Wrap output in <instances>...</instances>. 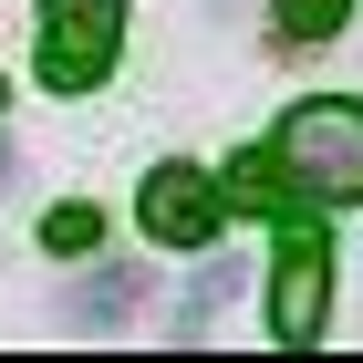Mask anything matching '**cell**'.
Segmentation results:
<instances>
[{
    "label": "cell",
    "instance_id": "cell-1",
    "mask_svg": "<svg viewBox=\"0 0 363 363\" xmlns=\"http://www.w3.org/2000/svg\"><path fill=\"white\" fill-rule=\"evenodd\" d=\"M270 156L311 208H363V104H291Z\"/></svg>",
    "mask_w": 363,
    "mask_h": 363
},
{
    "label": "cell",
    "instance_id": "cell-2",
    "mask_svg": "<svg viewBox=\"0 0 363 363\" xmlns=\"http://www.w3.org/2000/svg\"><path fill=\"white\" fill-rule=\"evenodd\" d=\"M125 52V0H42V84L94 94Z\"/></svg>",
    "mask_w": 363,
    "mask_h": 363
},
{
    "label": "cell",
    "instance_id": "cell-3",
    "mask_svg": "<svg viewBox=\"0 0 363 363\" xmlns=\"http://www.w3.org/2000/svg\"><path fill=\"white\" fill-rule=\"evenodd\" d=\"M280 259H270V333L280 342H311L322 333V301H333V239L311 208H280Z\"/></svg>",
    "mask_w": 363,
    "mask_h": 363
},
{
    "label": "cell",
    "instance_id": "cell-4",
    "mask_svg": "<svg viewBox=\"0 0 363 363\" xmlns=\"http://www.w3.org/2000/svg\"><path fill=\"white\" fill-rule=\"evenodd\" d=\"M228 208H239V197H228L218 177H197V167H156L145 177V228H156L167 250H208Z\"/></svg>",
    "mask_w": 363,
    "mask_h": 363
},
{
    "label": "cell",
    "instance_id": "cell-5",
    "mask_svg": "<svg viewBox=\"0 0 363 363\" xmlns=\"http://www.w3.org/2000/svg\"><path fill=\"white\" fill-rule=\"evenodd\" d=\"M145 291H156V270H94V280L62 291V322H73V333H114V322L145 311Z\"/></svg>",
    "mask_w": 363,
    "mask_h": 363
},
{
    "label": "cell",
    "instance_id": "cell-6",
    "mask_svg": "<svg viewBox=\"0 0 363 363\" xmlns=\"http://www.w3.org/2000/svg\"><path fill=\"white\" fill-rule=\"evenodd\" d=\"M342 11H353V0H280V31H291V42H333Z\"/></svg>",
    "mask_w": 363,
    "mask_h": 363
},
{
    "label": "cell",
    "instance_id": "cell-7",
    "mask_svg": "<svg viewBox=\"0 0 363 363\" xmlns=\"http://www.w3.org/2000/svg\"><path fill=\"white\" fill-rule=\"evenodd\" d=\"M94 239H104V218H94V208H52V218H42V250H94Z\"/></svg>",
    "mask_w": 363,
    "mask_h": 363
},
{
    "label": "cell",
    "instance_id": "cell-8",
    "mask_svg": "<svg viewBox=\"0 0 363 363\" xmlns=\"http://www.w3.org/2000/svg\"><path fill=\"white\" fill-rule=\"evenodd\" d=\"M0 187H11V156H0Z\"/></svg>",
    "mask_w": 363,
    "mask_h": 363
},
{
    "label": "cell",
    "instance_id": "cell-9",
    "mask_svg": "<svg viewBox=\"0 0 363 363\" xmlns=\"http://www.w3.org/2000/svg\"><path fill=\"white\" fill-rule=\"evenodd\" d=\"M0 104H11V94H0Z\"/></svg>",
    "mask_w": 363,
    "mask_h": 363
}]
</instances>
